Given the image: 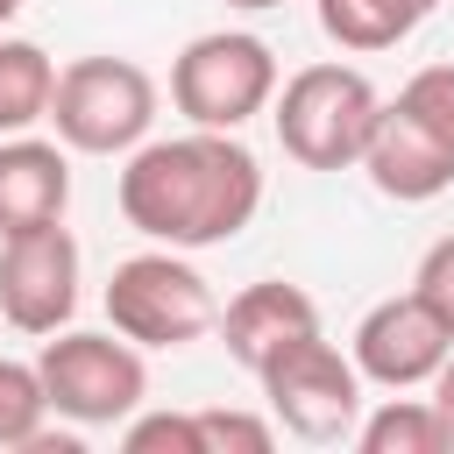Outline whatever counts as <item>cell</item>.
Returning a JSON list of instances; mask_svg holds the SVG:
<instances>
[{"instance_id": "12", "label": "cell", "mask_w": 454, "mask_h": 454, "mask_svg": "<svg viewBox=\"0 0 454 454\" xmlns=\"http://www.w3.org/2000/svg\"><path fill=\"white\" fill-rule=\"evenodd\" d=\"M319 326V305H312V291L305 284H284V277H262V284H248V291H234L227 305H220V340H227V355L255 376L284 340H298V333H312Z\"/></svg>"}, {"instance_id": "6", "label": "cell", "mask_w": 454, "mask_h": 454, "mask_svg": "<svg viewBox=\"0 0 454 454\" xmlns=\"http://www.w3.org/2000/svg\"><path fill=\"white\" fill-rule=\"evenodd\" d=\"M106 319L135 348H192V340H206L220 326V298L184 262V248H142V255L114 262V277H106Z\"/></svg>"}, {"instance_id": "14", "label": "cell", "mask_w": 454, "mask_h": 454, "mask_svg": "<svg viewBox=\"0 0 454 454\" xmlns=\"http://www.w3.org/2000/svg\"><path fill=\"white\" fill-rule=\"evenodd\" d=\"M50 92L57 57L28 35H0V135H28L35 121H50Z\"/></svg>"}, {"instance_id": "1", "label": "cell", "mask_w": 454, "mask_h": 454, "mask_svg": "<svg viewBox=\"0 0 454 454\" xmlns=\"http://www.w3.org/2000/svg\"><path fill=\"white\" fill-rule=\"evenodd\" d=\"M121 220L156 248H220L262 213V163L227 128H184L163 142H135L121 163Z\"/></svg>"}, {"instance_id": "4", "label": "cell", "mask_w": 454, "mask_h": 454, "mask_svg": "<svg viewBox=\"0 0 454 454\" xmlns=\"http://www.w3.org/2000/svg\"><path fill=\"white\" fill-rule=\"evenodd\" d=\"M270 99H277V50L248 28H206L170 64V106L192 128L241 135L255 114H270Z\"/></svg>"}, {"instance_id": "18", "label": "cell", "mask_w": 454, "mask_h": 454, "mask_svg": "<svg viewBox=\"0 0 454 454\" xmlns=\"http://www.w3.org/2000/svg\"><path fill=\"white\" fill-rule=\"evenodd\" d=\"M128 454H206L199 447V411H135L121 419Z\"/></svg>"}, {"instance_id": "24", "label": "cell", "mask_w": 454, "mask_h": 454, "mask_svg": "<svg viewBox=\"0 0 454 454\" xmlns=\"http://www.w3.org/2000/svg\"><path fill=\"white\" fill-rule=\"evenodd\" d=\"M426 7H440V0H426Z\"/></svg>"}, {"instance_id": "9", "label": "cell", "mask_w": 454, "mask_h": 454, "mask_svg": "<svg viewBox=\"0 0 454 454\" xmlns=\"http://www.w3.org/2000/svg\"><path fill=\"white\" fill-rule=\"evenodd\" d=\"M447 348H454V333L419 305V291H397V298H376L362 312V326L348 340V362L376 390H419V383H433Z\"/></svg>"}, {"instance_id": "2", "label": "cell", "mask_w": 454, "mask_h": 454, "mask_svg": "<svg viewBox=\"0 0 454 454\" xmlns=\"http://www.w3.org/2000/svg\"><path fill=\"white\" fill-rule=\"evenodd\" d=\"M376 114H383V92L369 85L362 64H305L277 78V99H270L277 142L305 170H355L376 135Z\"/></svg>"}, {"instance_id": "22", "label": "cell", "mask_w": 454, "mask_h": 454, "mask_svg": "<svg viewBox=\"0 0 454 454\" xmlns=\"http://www.w3.org/2000/svg\"><path fill=\"white\" fill-rule=\"evenodd\" d=\"M227 7H241V14H270V7H284V0H227Z\"/></svg>"}, {"instance_id": "17", "label": "cell", "mask_w": 454, "mask_h": 454, "mask_svg": "<svg viewBox=\"0 0 454 454\" xmlns=\"http://www.w3.org/2000/svg\"><path fill=\"white\" fill-rule=\"evenodd\" d=\"M397 114H411L440 149H454V64H426V71H411L404 85H397V99H390Z\"/></svg>"}, {"instance_id": "5", "label": "cell", "mask_w": 454, "mask_h": 454, "mask_svg": "<svg viewBox=\"0 0 454 454\" xmlns=\"http://www.w3.org/2000/svg\"><path fill=\"white\" fill-rule=\"evenodd\" d=\"M50 128L78 156H128L156 128V78L135 57H78L57 71Z\"/></svg>"}, {"instance_id": "7", "label": "cell", "mask_w": 454, "mask_h": 454, "mask_svg": "<svg viewBox=\"0 0 454 454\" xmlns=\"http://www.w3.org/2000/svg\"><path fill=\"white\" fill-rule=\"evenodd\" d=\"M255 383H262L270 419H277L291 440H312V447L355 440V419H362V369H355L319 326L298 333V340H284V348L255 369Z\"/></svg>"}, {"instance_id": "13", "label": "cell", "mask_w": 454, "mask_h": 454, "mask_svg": "<svg viewBox=\"0 0 454 454\" xmlns=\"http://www.w3.org/2000/svg\"><path fill=\"white\" fill-rule=\"evenodd\" d=\"M319 7V35L348 57H376V50H397L433 7L426 0H312Z\"/></svg>"}, {"instance_id": "3", "label": "cell", "mask_w": 454, "mask_h": 454, "mask_svg": "<svg viewBox=\"0 0 454 454\" xmlns=\"http://www.w3.org/2000/svg\"><path fill=\"white\" fill-rule=\"evenodd\" d=\"M35 376H43L50 411L71 419V426H121L149 397V362H142V348L128 333L57 326V333H43Z\"/></svg>"}, {"instance_id": "11", "label": "cell", "mask_w": 454, "mask_h": 454, "mask_svg": "<svg viewBox=\"0 0 454 454\" xmlns=\"http://www.w3.org/2000/svg\"><path fill=\"white\" fill-rule=\"evenodd\" d=\"M71 206V149L43 135H0V241L64 220Z\"/></svg>"}, {"instance_id": "21", "label": "cell", "mask_w": 454, "mask_h": 454, "mask_svg": "<svg viewBox=\"0 0 454 454\" xmlns=\"http://www.w3.org/2000/svg\"><path fill=\"white\" fill-rule=\"evenodd\" d=\"M433 411H440L447 433H454V348H447V362L433 369Z\"/></svg>"}, {"instance_id": "16", "label": "cell", "mask_w": 454, "mask_h": 454, "mask_svg": "<svg viewBox=\"0 0 454 454\" xmlns=\"http://www.w3.org/2000/svg\"><path fill=\"white\" fill-rule=\"evenodd\" d=\"M50 419V397H43V376L35 362H14L0 355V454H21Z\"/></svg>"}, {"instance_id": "23", "label": "cell", "mask_w": 454, "mask_h": 454, "mask_svg": "<svg viewBox=\"0 0 454 454\" xmlns=\"http://www.w3.org/2000/svg\"><path fill=\"white\" fill-rule=\"evenodd\" d=\"M14 14H21V0H0V28H7V21H14Z\"/></svg>"}, {"instance_id": "20", "label": "cell", "mask_w": 454, "mask_h": 454, "mask_svg": "<svg viewBox=\"0 0 454 454\" xmlns=\"http://www.w3.org/2000/svg\"><path fill=\"white\" fill-rule=\"evenodd\" d=\"M411 291H419V305L454 333V234H440L426 255H419V270H411Z\"/></svg>"}, {"instance_id": "15", "label": "cell", "mask_w": 454, "mask_h": 454, "mask_svg": "<svg viewBox=\"0 0 454 454\" xmlns=\"http://www.w3.org/2000/svg\"><path fill=\"white\" fill-rule=\"evenodd\" d=\"M355 447L362 454H454V433L433 411V397H383L376 411L355 419Z\"/></svg>"}, {"instance_id": "8", "label": "cell", "mask_w": 454, "mask_h": 454, "mask_svg": "<svg viewBox=\"0 0 454 454\" xmlns=\"http://www.w3.org/2000/svg\"><path fill=\"white\" fill-rule=\"evenodd\" d=\"M78 312V241L64 220L0 241V319L14 333H57Z\"/></svg>"}, {"instance_id": "10", "label": "cell", "mask_w": 454, "mask_h": 454, "mask_svg": "<svg viewBox=\"0 0 454 454\" xmlns=\"http://www.w3.org/2000/svg\"><path fill=\"white\" fill-rule=\"evenodd\" d=\"M355 170H369V184H376L383 199H397V206H426V199H440V192L454 184V149H440L411 114H397V106L383 99L376 135H369V149H362Z\"/></svg>"}, {"instance_id": "19", "label": "cell", "mask_w": 454, "mask_h": 454, "mask_svg": "<svg viewBox=\"0 0 454 454\" xmlns=\"http://www.w3.org/2000/svg\"><path fill=\"white\" fill-rule=\"evenodd\" d=\"M199 447H206V454H270V447H277V419L206 404V411H199Z\"/></svg>"}]
</instances>
